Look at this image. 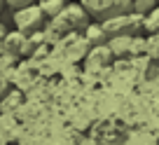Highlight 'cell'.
<instances>
[{
	"label": "cell",
	"instance_id": "obj_1",
	"mask_svg": "<svg viewBox=\"0 0 159 145\" xmlns=\"http://www.w3.org/2000/svg\"><path fill=\"white\" fill-rule=\"evenodd\" d=\"M89 24V14L80 0H68L63 5V10L52 19V30H59V33H70V30H77V28H84Z\"/></svg>",
	"mask_w": 159,
	"mask_h": 145
},
{
	"label": "cell",
	"instance_id": "obj_2",
	"mask_svg": "<svg viewBox=\"0 0 159 145\" xmlns=\"http://www.w3.org/2000/svg\"><path fill=\"white\" fill-rule=\"evenodd\" d=\"M80 5L87 10L89 19L103 24V21L112 19V16H119V14L131 12L134 0H80Z\"/></svg>",
	"mask_w": 159,
	"mask_h": 145
},
{
	"label": "cell",
	"instance_id": "obj_3",
	"mask_svg": "<svg viewBox=\"0 0 159 145\" xmlns=\"http://www.w3.org/2000/svg\"><path fill=\"white\" fill-rule=\"evenodd\" d=\"M103 30L105 35L110 38H134L140 28H143V14L138 12H126V14H119V16H112V19L103 21Z\"/></svg>",
	"mask_w": 159,
	"mask_h": 145
},
{
	"label": "cell",
	"instance_id": "obj_4",
	"mask_svg": "<svg viewBox=\"0 0 159 145\" xmlns=\"http://www.w3.org/2000/svg\"><path fill=\"white\" fill-rule=\"evenodd\" d=\"M45 19L47 16L42 14V10H40L38 5H28V7H24V10L14 12V26H16V30L24 33V35H33V33H38V30H42Z\"/></svg>",
	"mask_w": 159,
	"mask_h": 145
},
{
	"label": "cell",
	"instance_id": "obj_5",
	"mask_svg": "<svg viewBox=\"0 0 159 145\" xmlns=\"http://www.w3.org/2000/svg\"><path fill=\"white\" fill-rule=\"evenodd\" d=\"M35 47V40H30V35H24L19 30H7L2 49L7 54H30Z\"/></svg>",
	"mask_w": 159,
	"mask_h": 145
},
{
	"label": "cell",
	"instance_id": "obj_6",
	"mask_svg": "<svg viewBox=\"0 0 159 145\" xmlns=\"http://www.w3.org/2000/svg\"><path fill=\"white\" fill-rule=\"evenodd\" d=\"M84 40L89 42V45L98 47V45H105V42H108V35H105L103 26H101L98 21H89V24L84 26Z\"/></svg>",
	"mask_w": 159,
	"mask_h": 145
},
{
	"label": "cell",
	"instance_id": "obj_7",
	"mask_svg": "<svg viewBox=\"0 0 159 145\" xmlns=\"http://www.w3.org/2000/svg\"><path fill=\"white\" fill-rule=\"evenodd\" d=\"M66 2H68V0H35V5L42 10V14H45V16H49V19H54V16L63 10Z\"/></svg>",
	"mask_w": 159,
	"mask_h": 145
},
{
	"label": "cell",
	"instance_id": "obj_8",
	"mask_svg": "<svg viewBox=\"0 0 159 145\" xmlns=\"http://www.w3.org/2000/svg\"><path fill=\"white\" fill-rule=\"evenodd\" d=\"M143 28L148 30L150 35H152V33H159V5H154L152 10L143 16Z\"/></svg>",
	"mask_w": 159,
	"mask_h": 145
},
{
	"label": "cell",
	"instance_id": "obj_9",
	"mask_svg": "<svg viewBox=\"0 0 159 145\" xmlns=\"http://www.w3.org/2000/svg\"><path fill=\"white\" fill-rule=\"evenodd\" d=\"M112 52H110V47L108 45H98V47H94L91 49V63H110V59H112Z\"/></svg>",
	"mask_w": 159,
	"mask_h": 145
},
{
	"label": "cell",
	"instance_id": "obj_10",
	"mask_svg": "<svg viewBox=\"0 0 159 145\" xmlns=\"http://www.w3.org/2000/svg\"><path fill=\"white\" fill-rule=\"evenodd\" d=\"M5 5L10 7L12 12H16V10H24V7H28V5H35V0H5Z\"/></svg>",
	"mask_w": 159,
	"mask_h": 145
},
{
	"label": "cell",
	"instance_id": "obj_11",
	"mask_svg": "<svg viewBox=\"0 0 159 145\" xmlns=\"http://www.w3.org/2000/svg\"><path fill=\"white\" fill-rule=\"evenodd\" d=\"M148 52L152 56H159V33H152V38L148 40Z\"/></svg>",
	"mask_w": 159,
	"mask_h": 145
},
{
	"label": "cell",
	"instance_id": "obj_12",
	"mask_svg": "<svg viewBox=\"0 0 159 145\" xmlns=\"http://www.w3.org/2000/svg\"><path fill=\"white\" fill-rule=\"evenodd\" d=\"M5 35H7V28H5V24H0V47L5 42Z\"/></svg>",
	"mask_w": 159,
	"mask_h": 145
},
{
	"label": "cell",
	"instance_id": "obj_13",
	"mask_svg": "<svg viewBox=\"0 0 159 145\" xmlns=\"http://www.w3.org/2000/svg\"><path fill=\"white\" fill-rule=\"evenodd\" d=\"M2 5H5V0H0V10H2Z\"/></svg>",
	"mask_w": 159,
	"mask_h": 145
}]
</instances>
